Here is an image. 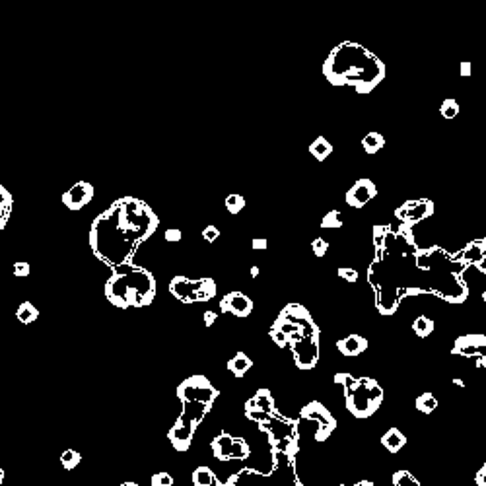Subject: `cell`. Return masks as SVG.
Here are the masks:
<instances>
[{
	"mask_svg": "<svg viewBox=\"0 0 486 486\" xmlns=\"http://www.w3.org/2000/svg\"><path fill=\"white\" fill-rule=\"evenodd\" d=\"M376 195H377L376 183H374L372 179L362 177V179H358L356 183L348 189L347 195H345V202H347L348 207H352V209H364L370 200L376 199Z\"/></svg>",
	"mask_w": 486,
	"mask_h": 486,
	"instance_id": "cell-14",
	"label": "cell"
},
{
	"mask_svg": "<svg viewBox=\"0 0 486 486\" xmlns=\"http://www.w3.org/2000/svg\"><path fill=\"white\" fill-rule=\"evenodd\" d=\"M436 212V205L434 200L430 199H415L407 200L405 205H401L397 210H395V220L403 226H417L418 222H424L430 216H434Z\"/></svg>",
	"mask_w": 486,
	"mask_h": 486,
	"instance_id": "cell-12",
	"label": "cell"
},
{
	"mask_svg": "<svg viewBox=\"0 0 486 486\" xmlns=\"http://www.w3.org/2000/svg\"><path fill=\"white\" fill-rule=\"evenodd\" d=\"M12 195L6 191L4 185H0V232L4 229L6 222H8V216L12 212Z\"/></svg>",
	"mask_w": 486,
	"mask_h": 486,
	"instance_id": "cell-27",
	"label": "cell"
},
{
	"mask_svg": "<svg viewBox=\"0 0 486 486\" xmlns=\"http://www.w3.org/2000/svg\"><path fill=\"white\" fill-rule=\"evenodd\" d=\"M251 367H253V362H251V358H249L245 352H238V354L228 362V370L236 377H243Z\"/></svg>",
	"mask_w": 486,
	"mask_h": 486,
	"instance_id": "cell-25",
	"label": "cell"
},
{
	"mask_svg": "<svg viewBox=\"0 0 486 486\" xmlns=\"http://www.w3.org/2000/svg\"><path fill=\"white\" fill-rule=\"evenodd\" d=\"M485 241H471V243H467V248L463 249V251L457 253L455 257L459 259V261H463L467 267H469V265H478V263L483 261V257H485Z\"/></svg>",
	"mask_w": 486,
	"mask_h": 486,
	"instance_id": "cell-20",
	"label": "cell"
},
{
	"mask_svg": "<svg viewBox=\"0 0 486 486\" xmlns=\"http://www.w3.org/2000/svg\"><path fill=\"white\" fill-rule=\"evenodd\" d=\"M437 399L432 393H420V397L417 399V408L422 415H432L437 408Z\"/></svg>",
	"mask_w": 486,
	"mask_h": 486,
	"instance_id": "cell-30",
	"label": "cell"
},
{
	"mask_svg": "<svg viewBox=\"0 0 486 486\" xmlns=\"http://www.w3.org/2000/svg\"><path fill=\"white\" fill-rule=\"evenodd\" d=\"M224 207H226L229 214H239L241 210L245 209V199L241 195H238V193H232L224 200Z\"/></svg>",
	"mask_w": 486,
	"mask_h": 486,
	"instance_id": "cell-34",
	"label": "cell"
},
{
	"mask_svg": "<svg viewBox=\"0 0 486 486\" xmlns=\"http://www.w3.org/2000/svg\"><path fill=\"white\" fill-rule=\"evenodd\" d=\"M179 401H181V415L175 420V424L169 428L168 440L175 451L183 453L191 447L197 428L207 418L212 405L205 401H195V399H179Z\"/></svg>",
	"mask_w": 486,
	"mask_h": 486,
	"instance_id": "cell-7",
	"label": "cell"
},
{
	"mask_svg": "<svg viewBox=\"0 0 486 486\" xmlns=\"http://www.w3.org/2000/svg\"><path fill=\"white\" fill-rule=\"evenodd\" d=\"M177 397L195 399V401H205V403L214 405V401L218 399V389L210 383L209 377L191 376L177 385Z\"/></svg>",
	"mask_w": 486,
	"mask_h": 486,
	"instance_id": "cell-11",
	"label": "cell"
},
{
	"mask_svg": "<svg viewBox=\"0 0 486 486\" xmlns=\"http://www.w3.org/2000/svg\"><path fill=\"white\" fill-rule=\"evenodd\" d=\"M220 311L228 315H236V318H249L253 311V300L245 296L243 292L234 290L220 300Z\"/></svg>",
	"mask_w": 486,
	"mask_h": 486,
	"instance_id": "cell-15",
	"label": "cell"
},
{
	"mask_svg": "<svg viewBox=\"0 0 486 486\" xmlns=\"http://www.w3.org/2000/svg\"><path fill=\"white\" fill-rule=\"evenodd\" d=\"M92 199H94V185L88 181H78L69 191H64L62 205L69 210H80L88 207Z\"/></svg>",
	"mask_w": 486,
	"mask_h": 486,
	"instance_id": "cell-17",
	"label": "cell"
},
{
	"mask_svg": "<svg viewBox=\"0 0 486 486\" xmlns=\"http://www.w3.org/2000/svg\"><path fill=\"white\" fill-rule=\"evenodd\" d=\"M323 74L333 86H350L358 94H370L385 78V64L366 47L345 41L331 51Z\"/></svg>",
	"mask_w": 486,
	"mask_h": 486,
	"instance_id": "cell-2",
	"label": "cell"
},
{
	"mask_svg": "<svg viewBox=\"0 0 486 486\" xmlns=\"http://www.w3.org/2000/svg\"><path fill=\"white\" fill-rule=\"evenodd\" d=\"M218 486H275L270 473H261V471H253V469H241L236 475H232L222 485Z\"/></svg>",
	"mask_w": 486,
	"mask_h": 486,
	"instance_id": "cell-18",
	"label": "cell"
},
{
	"mask_svg": "<svg viewBox=\"0 0 486 486\" xmlns=\"http://www.w3.org/2000/svg\"><path fill=\"white\" fill-rule=\"evenodd\" d=\"M475 480H476V486H486V463L480 467V471L476 473Z\"/></svg>",
	"mask_w": 486,
	"mask_h": 486,
	"instance_id": "cell-47",
	"label": "cell"
},
{
	"mask_svg": "<svg viewBox=\"0 0 486 486\" xmlns=\"http://www.w3.org/2000/svg\"><path fill=\"white\" fill-rule=\"evenodd\" d=\"M245 408H257V410H263V413H275L277 410L275 408V397L270 395L268 389H259L257 393L245 403Z\"/></svg>",
	"mask_w": 486,
	"mask_h": 486,
	"instance_id": "cell-22",
	"label": "cell"
},
{
	"mask_svg": "<svg viewBox=\"0 0 486 486\" xmlns=\"http://www.w3.org/2000/svg\"><path fill=\"white\" fill-rule=\"evenodd\" d=\"M329 251V241L323 238H315L313 241H311V253L315 255V257H325Z\"/></svg>",
	"mask_w": 486,
	"mask_h": 486,
	"instance_id": "cell-36",
	"label": "cell"
},
{
	"mask_svg": "<svg viewBox=\"0 0 486 486\" xmlns=\"http://www.w3.org/2000/svg\"><path fill=\"white\" fill-rule=\"evenodd\" d=\"M381 446L385 447L389 453H399L403 447L407 446V437L399 428H389L381 436Z\"/></svg>",
	"mask_w": 486,
	"mask_h": 486,
	"instance_id": "cell-21",
	"label": "cell"
},
{
	"mask_svg": "<svg viewBox=\"0 0 486 486\" xmlns=\"http://www.w3.org/2000/svg\"><path fill=\"white\" fill-rule=\"evenodd\" d=\"M471 72H473V64H471L469 60H463V62L459 64V74H461V78H469Z\"/></svg>",
	"mask_w": 486,
	"mask_h": 486,
	"instance_id": "cell-45",
	"label": "cell"
},
{
	"mask_svg": "<svg viewBox=\"0 0 486 486\" xmlns=\"http://www.w3.org/2000/svg\"><path fill=\"white\" fill-rule=\"evenodd\" d=\"M387 232H389V226H385V224H377V226H374V249L381 248Z\"/></svg>",
	"mask_w": 486,
	"mask_h": 486,
	"instance_id": "cell-40",
	"label": "cell"
},
{
	"mask_svg": "<svg viewBox=\"0 0 486 486\" xmlns=\"http://www.w3.org/2000/svg\"><path fill=\"white\" fill-rule=\"evenodd\" d=\"M249 275H251V278H257L259 277V267L249 268Z\"/></svg>",
	"mask_w": 486,
	"mask_h": 486,
	"instance_id": "cell-48",
	"label": "cell"
},
{
	"mask_svg": "<svg viewBox=\"0 0 486 486\" xmlns=\"http://www.w3.org/2000/svg\"><path fill=\"white\" fill-rule=\"evenodd\" d=\"M485 374H486V372H485Z\"/></svg>",
	"mask_w": 486,
	"mask_h": 486,
	"instance_id": "cell-53",
	"label": "cell"
},
{
	"mask_svg": "<svg viewBox=\"0 0 486 486\" xmlns=\"http://www.w3.org/2000/svg\"><path fill=\"white\" fill-rule=\"evenodd\" d=\"M212 455L218 461H243L251 455L249 444L243 437L232 436L228 432H220L218 436L210 442Z\"/></svg>",
	"mask_w": 486,
	"mask_h": 486,
	"instance_id": "cell-10",
	"label": "cell"
},
{
	"mask_svg": "<svg viewBox=\"0 0 486 486\" xmlns=\"http://www.w3.org/2000/svg\"><path fill=\"white\" fill-rule=\"evenodd\" d=\"M434 321L428 318V315H418L415 321H413V331L417 333L420 338H426L430 337L432 333H434Z\"/></svg>",
	"mask_w": 486,
	"mask_h": 486,
	"instance_id": "cell-29",
	"label": "cell"
},
{
	"mask_svg": "<svg viewBox=\"0 0 486 486\" xmlns=\"http://www.w3.org/2000/svg\"><path fill=\"white\" fill-rule=\"evenodd\" d=\"M352 486H374L372 483H367V480H364V483H358V485H352Z\"/></svg>",
	"mask_w": 486,
	"mask_h": 486,
	"instance_id": "cell-51",
	"label": "cell"
},
{
	"mask_svg": "<svg viewBox=\"0 0 486 486\" xmlns=\"http://www.w3.org/2000/svg\"><path fill=\"white\" fill-rule=\"evenodd\" d=\"M164 238H166V241H169V243H177V241H181V238H183V232L179 228H169L166 229Z\"/></svg>",
	"mask_w": 486,
	"mask_h": 486,
	"instance_id": "cell-43",
	"label": "cell"
},
{
	"mask_svg": "<svg viewBox=\"0 0 486 486\" xmlns=\"http://www.w3.org/2000/svg\"><path fill=\"white\" fill-rule=\"evenodd\" d=\"M202 238H205L207 243H214V241L220 238V229L216 228L214 224H209L207 228L202 229Z\"/></svg>",
	"mask_w": 486,
	"mask_h": 486,
	"instance_id": "cell-41",
	"label": "cell"
},
{
	"mask_svg": "<svg viewBox=\"0 0 486 486\" xmlns=\"http://www.w3.org/2000/svg\"><path fill=\"white\" fill-rule=\"evenodd\" d=\"M14 275L20 278H26L31 275V265L30 263H26V261H18V263H14Z\"/></svg>",
	"mask_w": 486,
	"mask_h": 486,
	"instance_id": "cell-42",
	"label": "cell"
},
{
	"mask_svg": "<svg viewBox=\"0 0 486 486\" xmlns=\"http://www.w3.org/2000/svg\"><path fill=\"white\" fill-rule=\"evenodd\" d=\"M451 381H453L457 387H465V381H463V379H459V377H453Z\"/></svg>",
	"mask_w": 486,
	"mask_h": 486,
	"instance_id": "cell-49",
	"label": "cell"
},
{
	"mask_svg": "<svg viewBox=\"0 0 486 486\" xmlns=\"http://www.w3.org/2000/svg\"><path fill=\"white\" fill-rule=\"evenodd\" d=\"M451 354L463 358H486V337L485 335H465L455 338Z\"/></svg>",
	"mask_w": 486,
	"mask_h": 486,
	"instance_id": "cell-16",
	"label": "cell"
},
{
	"mask_svg": "<svg viewBox=\"0 0 486 486\" xmlns=\"http://www.w3.org/2000/svg\"><path fill=\"white\" fill-rule=\"evenodd\" d=\"M393 486H422L410 471H397L393 475Z\"/></svg>",
	"mask_w": 486,
	"mask_h": 486,
	"instance_id": "cell-35",
	"label": "cell"
},
{
	"mask_svg": "<svg viewBox=\"0 0 486 486\" xmlns=\"http://www.w3.org/2000/svg\"><path fill=\"white\" fill-rule=\"evenodd\" d=\"M80 461H82V455L76 449H64L60 453V465L64 467L67 471H74L80 465Z\"/></svg>",
	"mask_w": 486,
	"mask_h": 486,
	"instance_id": "cell-31",
	"label": "cell"
},
{
	"mask_svg": "<svg viewBox=\"0 0 486 486\" xmlns=\"http://www.w3.org/2000/svg\"><path fill=\"white\" fill-rule=\"evenodd\" d=\"M156 278L139 265H121L111 270L105 282V298L119 309L146 308L156 300Z\"/></svg>",
	"mask_w": 486,
	"mask_h": 486,
	"instance_id": "cell-4",
	"label": "cell"
},
{
	"mask_svg": "<svg viewBox=\"0 0 486 486\" xmlns=\"http://www.w3.org/2000/svg\"><path fill=\"white\" fill-rule=\"evenodd\" d=\"M202 319H205V325H207V327H212V325H214V321L218 319V313H216V311H205Z\"/></svg>",
	"mask_w": 486,
	"mask_h": 486,
	"instance_id": "cell-46",
	"label": "cell"
},
{
	"mask_svg": "<svg viewBox=\"0 0 486 486\" xmlns=\"http://www.w3.org/2000/svg\"><path fill=\"white\" fill-rule=\"evenodd\" d=\"M337 347L342 356H358V354H362V352L367 350V338H364L362 335H348V337L338 340Z\"/></svg>",
	"mask_w": 486,
	"mask_h": 486,
	"instance_id": "cell-19",
	"label": "cell"
},
{
	"mask_svg": "<svg viewBox=\"0 0 486 486\" xmlns=\"http://www.w3.org/2000/svg\"><path fill=\"white\" fill-rule=\"evenodd\" d=\"M309 154H311V158H315L318 162H325L333 154V144L325 137H318L309 144Z\"/></svg>",
	"mask_w": 486,
	"mask_h": 486,
	"instance_id": "cell-23",
	"label": "cell"
},
{
	"mask_svg": "<svg viewBox=\"0 0 486 486\" xmlns=\"http://www.w3.org/2000/svg\"><path fill=\"white\" fill-rule=\"evenodd\" d=\"M267 248V238H253V241H251V249H253V251H265Z\"/></svg>",
	"mask_w": 486,
	"mask_h": 486,
	"instance_id": "cell-44",
	"label": "cell"
},
{
	"mask_svg": "<svg viewBox=\"0 0 486 486\" xmlns=\"http://www.w3.org/2000/svg\"><path fill=\"white\" fill-rule=\"evenodd\" d=\"M383 146H385V139H383L381 132H376V130H374V132H367L366 137L362 139V148H364V152L370 154V156L377 154Z\"/></svg>",
	"mask_w": 486,
	"mask_h": 486,
	"instance_id": "cell-26",
	"label": "cell"
},
{
	"mask_svg": "<svg viewBox=\"0 0 486 486\" xmlns=\"http://www.w3.org/2000/svg\"><path fill=\"white\" fill-rule=\"evenodd\" d=\"M321 228L323 229H338L342 228V214L338 210H329L327 214L321 220Z\"/></svg>",
	"mask_w": 486,
	"mask_h": 486,
	"instance_id": "cell-33",
	"label": "cell"
},
{
	"mask_svg": "<svg viewBox=\"0 0 486 486\" xmlns=\"http://www.w3.org/2000/svg\"><path fill=\"white\" fill-rule=\"evenodd\" d=\"M335 383L345 391V403L350 415L370 418L383 403V389L374 377H354L352 374H337Z\"/></svg>",
	"mask_w": 486,
	"mask_h": 486,
	"instance_id": "cell-6",
	"label": "cell"
},
{
	"mask_svg": "<svg viewBox=\"0 0 486 486\" xmlns=\"http://www.w3.org/2000/svg\"><path fill=\"white\" fill-rule=\"evenodd\" d=\"M119 486H140V485H137V483H123V485Z\"/></svg>",
	"mask_w": 486,
	"mask_h": 486,
	"instance_id": "cell-52",
	"label": "cell"
},
{
	"mask_svg": "<svg viewBox=\"0 0 486 486\" xmlns=\"http://www.w3.org/2000/svg\"><path fill=\"white\" fill-rule=\"evenodd\" d=\"M337 275L338 278H342V280L348 282V284H354V282H358V278H360L356 268H350V267H340L337 270Z\"/></svg>",
	"mask_w": 486,
	"mask_h": 486,
	"instance_id": "cell-38",
	"label": "cell"
},
{
	"mask_svg": "<svg viewBox=\"0 0 486 486\" xmlns=\"http://www.w3.org/2000/svg\"><path fill=\"white\" fill-rule=\"evenodd\" d=\"M16 318H18V321L24 323V325H31L33 321L40 319V309L35 308L31 302H21L20 308L16 311Z\"/></svg>",
	"mask_w": 486,
	"mask_h": 486,
	"instance_id": "cell-28",
	"label": "cell"
},
{
	"mask_svg": "<svg viewBox=\"0 0 486 486\" xmlns=\"http://www.w3.org/2000/svg\"><path fill=\"white\" fill-rule=\"evenodd\" d=\"M245 417L255 422L268 437V444L275 451L296 457L300 451V426L296 420L286 418L284 415L263 413L257 408H245Z\"/></svg>",
	"mask_w": 486,
	"mask_h": 486,
	"instance_id": "cell-5",
	"label": "cell"
},
{
	"mask_svg": "<svg viewBox=\"0 0 486 486\" xmlns=\"http://www.w3.org/2000/svg\"><path fill=\"white\" fill-rule=\"evenodd\" d=\"M268 335H270V338H272V342L277 345V347L280 348H288V338L286 335L280 331V329H277L275 325H270V329H268Z\"/></svg>",
	"mask_w": 486,
	"mask_h": 486,
	"instance_id": "cell-39",
	"label": "cell"
},
{
	"mask_svg": "<svg viewBox=\"0 0 486 486\" xmlns=\"http://www.w3.org/2000/svg\"><path fill=\"white\" fill-rule=\"evenodd\" d=\"M193 485L195 486H218V476L214 475V471L210 467H197L193 471Z\"/></svg>",
	"mask_w": 486,
	"mask_h": 486,
	"instance_id": "cell-24",
	"label": "cell"
},
{
	"mask_svg": "<svg viewBox=\"0 0 486 486\" xmlns=\"http://www.w3.org/2000/svg\"><path fill=\"white\" fill-rule=\"evenodd\" d=\"M268 473L272 476L275 486H302L296 475V461L292 455L272 449V469Z\"/></svg>",
	"mask_w": 486,
	"mask_h": 486,
	"instance_id": "cell-13",
	"label": "cell"
},
{
	"mask_svg": "<svg viewBox=\"0 0 486 486\" xmlns=\"http://www.w3.org/2000/svg\"><path fill=\"white\" fill-rule=\"evenodd\" d=\"M159 220L144 200L123 197L103 210L89 228V248L103 265H129L137 249L154 236Z\"/></svg>",
	"mask_w": 486,
	"mask_h": 486,
	"instance_id": "cell-1",
	"label": "cell"
},
{
	"mask_svg": "<svg viewBox=\"0 0 486 486\" xmlns=\"http://www.w3.org/2000/svg\"><path fill=\"white\" fill-rule=\"evenodd\" d=\"M2 483H4V469L0 467V486H2Z\"/></svg>",
	"mask_w": 486,
	"mask_h": 486,
	"instance_id": "cell-50",
	"label": "cell"
},
{
	"mask_svg": "<svg viewBox=\"0 0 486 486\" xmlns=\"http://www.w3.org/2000/svg\"><path fill=\"white\" fill-rule=\"evenodd\" d=\"M150 485L152 486H173V476L166 473V471H159L156 475H152L150 478Z\"/></svg>",
	"mask_w": 486,
	"mask_h": 486,
	"instance_id": "cell-37",
	"label": "cell"
},
{
	"mask_svg": "<svg viewBox=\"0 0 486 486\" xmlns=\"http://www.w3.org/2000/svg\"><path fill=\"white\" fill-rule=\"evenodd\" d=\"M440 115L447 121L455 119L457 115H459V103H457L455 98H446V100L442 101V105H440Z\"/></svg>",
	"mask_w": 486,
	"mask_h": 486,
	"instance_id": "cell-32",
	"label": "cell"
},
{
	"mask_svg": "<svg viewBox=\"0 0 486 486\" xmlns=\"http://www.w3.org/2000/svg\"><path fill=\"white\" fill-rule=\"evenodd\" d=\"M216 282L212 278H191L177 275L171 278L169 282V294L181 304H199V302H209L216 296Z\"/></svg>",
	"mask_w": 486,
	"mask_h": 486,
	"instance_id": "cell-8",
	"label": "cell"
},
{
	"mask_svg": "<svg viewBox=\"0 0 486 486\" xmlns=\"http://www.w3.org/2000/svg\"><path fill=\"white\" fill-rule=\"evenodd\" d=\"M288 338L294 362L300 370H311L319 362V327L311 313L300 304H288L272 323Z\"/></svg>",
	"mask_w": 486,
	"mask_h": 486,
	"instance_id": "cell-3",
	"label": "cell"
},
{
	"mask_svg": "<svg viewBox=\"0 0 486 486\" xmlns=\"http://www.w3.org/2000/svg\"><path fill=\"white\" fill-rule=\"evenodd\" d=\"M300 422H308L309 428H311V436L315 437V442H327L331 434L335 432V428H337L335 417L319 401H311L302 408Z\"/></svg>",
	"mask_w": 486,
	"mask_h": 486,
	"instance_id": "cell-9",
	"label": "cell"
}]
</instances>
